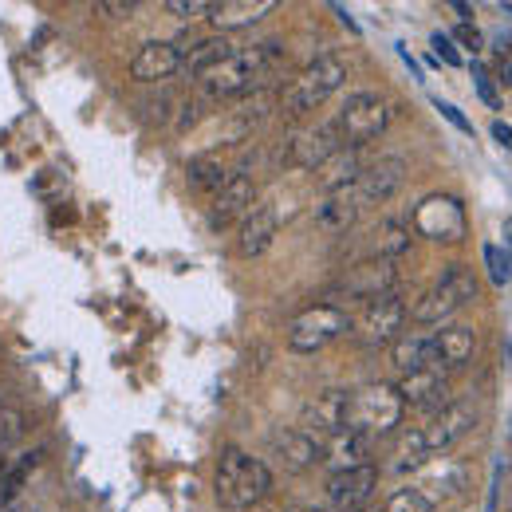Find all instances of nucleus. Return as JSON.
<instances>
[{
  "label": "nucleus",
  "mask_w": 512,
  "mask_h": 512,
  "mask_svg": "<svg viewBox=\"0 0 512 512\" xmlns=\"http://www.w3.org/2000/svg\"><path fill=\"white\" fill-rule=\"evenodd\" d=\"M485 260H489V272H493V284H505L509 280V256H501L497 245L485 249Z\"/></svg>",
  "instance_id": "72a5a7b5"
},
{
  "label": "nucleus",
  "mask_w": 512,
  "mask_h": 512,
  "mask_svg": "<svg viewBox=\"0 0 512 512\" xmlns=\"http://www.w3.org/2000/svg\"><path fill=\"white\" fill-rule=\"evenodd\" d=\"M359 213H363V205L351 197V190L327 193V201H320V209H316V225L323 233H347L359 221Z\"/></svg>",
  "instance_id": "a878e982"
},
{
  "label": "nucleus",
  "mask_w": 512,
  "mask_h": 512,
  "mask_svg": "<svg viewBox=\"0 0 512 512\" xmlns=\"http://www.w3.org/2000/svg\"><path fill=\"white\" fill-rule=\"evenodd\" d=\"M343 79H347V60H343V56H320L316 64H308L288 87H284L280 107H284L292 119H300V115L316 111L327 95H335V91L343 87Z\"/></svg>",
  "instance_id": "20e7f679"
},
{
  "label": "nucleus",
  "mask_w": 512,
  "mask_h": 512,
  "mask_svg": "<svg viewBox=\"0 0 512 512\" xmlns=\"http://www.w3.org/2000/svg\"><path fill=\"white\" fill-rule=\"evenodd\" d=\"M430 457H434V453H430V449H426V442H422V430H410V434L402 438V446H398L394 469H398V473H406V469L414 473V469H422Z\"/></svg>",
  "instance_id": "c756f323"
},
{
  "label": "nucleus",
  "mask_w": 512,
  "mask_h": 512,
  "mask_svg": "<svg viewBox=\"0 0 512 512\" xmlns=\"http://www.w3.org/2000/svg\"><path fill=\"white\" fill-rule=\"evenodd\" d=\"M276 229H280L276 209H272V205H253V209L245 213L241 229H237V253L245 256V260L260 256L272 241H276Z\"/></svg>",
  "instance_id": "6ab92c4d"
},
{
  "label": "nucleus",
  "mask_w": 512,
  "mask_h": 512,
  "mask_svg": "<svg viewBox=\"0 0 512 512\" xmlns=\"http://www.w3.org/2000/svg\"><path fill=\"white\" fill-rule=\"evenodd\" d=\"M434 107H438V111H442V115H446V119H449V123H453L457 130H469V123H465V119L457 115V107H453V103H442V99H438Z\"/></svg>",
  "instance_id": "58836bf2"
},
{
  "label": "nucleus",
  "mask_w": 512,
  "mask_h": 512,
  "mask_svg": "<svg viewBox=\"0 0 512 512\" xmlns=\"http://www.w3.org/2000/svg\"><path fill=\"white\" fill-rule=\"evenodd\" d=\"M410 249V229H402L398 221H386L375 229V237H371V260H398V256Z\"/></svg>",
  "instance_id": "c85d7f7f"
},
{
  "label": "nucleus",
  "mask_w": 512,
  "mask_h": 512,
  "mask_svg": "<svg viewBox=\"0 0 512 512\" xmlns=\"http://www.w3.org/2000/svg\"><path fill=\"white\" fill-rule=\"evenodd\" d=\"M509 83H512V67H509Z\"/></svg>",
  "instance_id": "37998d69"
},
{
  "label": "nucleus",
  "mask_w": 512,
  "mask_h": 512,
  "mask_svg": "<svg viewBox=\"0 0 512 512\" xmlns=\"http://www.w3.org/2000/svg\"><path fill=\"white\" fill-rule=\"evenodd\" d=\"M229 178H233V174H229L225 162L213 158V154H201V158H193L190 166H186V182H190V190L201 193V197H217V193L225 190Z\"/></svg>",
  "instance_id": "bb28decb"
},
{
  "label": "nucleus",
  "mask_w": 512,
  "mask_h": 512,
  "mask_svg": "<svg viewBox=\"0 0 512 512\" xmlns=\"http://www.w3.org/2000/svg\"><path fill=\"white\" fill-rule=\"evenodd\" d=\"M253 197H256V186L249 174H233L229 182H225V190L213 197V209H209V225L213 229H229L237 217L245 221V213L253 209Z\"/></svg>",
  "instance_id": "a211bd4d"
},
{
  "label": "nucleus",
  "mask_w": 512,
  "mask_h": 512,
  "mask_svg": "<svg viewBox=\"0 0 512 512\" xmlns=\"http://www.w3.org/2000/svg\"><path fill=\"white\" fill-rule=\"evenodd\" d=\"M272 489V473L260 457H249L241 449H225L217 461V501L229 512H245L260 505Z\"/></svg>",
  "instance_id": "f03ea898"
},
{
  "label": "nucleus",
  "mask_w": 512,
  "mask_h": 512,
  "mask_svg": "<svg viewBox=\"0 0 512 512\" xmlns=\"http://www.w3.org/2000/svg\"><path fill=\"white\" fill-rule=\"evenodd\" d=\"M473 83H477V95L485 99V107H493V111H497V107H501V99H497V87L489 83V75H485V71H473Z\"/></svg>",
  "instance_id": "f704fd0d"
},
{
  "label": "nucleus",
  "mask_w": 512,
  "mask_h": 512,
  "mask_svg": "<svg viewBox=\"0 0 512 512\" xmlns=\"http://www.w3.org/2000/svg\"><path fill=\"white\" fill-rule=\"evenodd\" d=\"M430 44H434V52H438V56H442L449 67L461 64V56H457V48H453V40H449L446 32H434V40H430Z\"/></svg>",
  "instance_id": "c9c22d12"
},
{
  "label": "nucleus",
  "mask_w": 512,
  "mask_h": 512,
  "mask_svg": "<svg viewBox=\"0 0 512 512\" xmlns=\"http://www.w3.org/2000/svg\"><path fill=\"white\" fill-rule=\"evenodd\" d=\"M509 241H512V221H509Z\"/></svg>",
  "instance_id": "79ce46f5"
},
{
  "label": "nucleus",
  "mask_w": 512,
  "mask_h": 512,
  "mask_svg": "<svg viewBox=\"0 0 512 512\" xmlns=\"http://www.w3.org/2000/svg\"><path fill=\"white\" fill-rule=\"evenodd\" d=\"M406 316H410V312H406V300H398V296L390 292V296H379V300H371V304L363 308V316L351 323V335H355V343H363V347H386L390 339H398Z\"/></svg>",
  "instance_id": "9d476101"
},
{
  "label": "nucleus",
  "mask_w": 512,
  "mask_h": 512,
  "mask_svg": "<svg viewBox=\"0 0 512 512\" xmlns=\"http://www.w3.org/2000/svg\"><path fill=\"white\" fill-rule=\"evenodd\" d=\"M182 71V48L178 44H166V40H150L138 48V56L130 60V75L138 83H162L170 75Z\"/></svg>",
  "instance_id": "f3484780"
},
{
  "label": "nucleus",
  "mask_w": 512,
  "mask_h": 512,
  "mask_svg": "<svg viewBox=\"0 0 512 512\" xmlns=\"http://www.w3.org/2000/svg\"><path fill=\"white\" fill-rule=\"evenodd\" d=\"M347 331H351V320H347L343 308L316 304V308H308V312H300L292 320V327H288V347L296 355H316V351H323L327 343H335Z\"/></svg>",
  "instance_id": "0eeeda50"
},
{
  "label": "nucleus",
  "mask_w": 512,
  "mask_h": 512,
  "mask_svg": "<svg viewBox=\"0 0 512 512\" xmlns=\"http://www.w3.org/2000/svg\"><path fill=\"white\" fill-rule=\"evenodd\" d=\"M402 414H406V402H402L398 386L390 383L359 386L347 398V430H355V434H363L371 442L394 434L398 422H402Z\"/></svg>",
  "instance_id": "7ed1b4c3"
},
{
  "label": "nucleus",
  "mask_w": 512,
  "mask_h": 512,
  "mask_svg": "<svg viewBox=\"0 0 512 512\" xmlns=\"http://www.w3.org/2000/svg\"><path fill=\"white\" fill-rule=\"evenodd\" d=\"M473 426H477V406H473V402H446V406L434 410L430 422L418 426V430H422V442H426L430 453H446V449L453 446V442H461Z\"/></svg>",
  "instance_id": "f8f14e48"
},
{
  "label": "nucleus",
  "mask_w": 512,
  "mask_h": 512,
  "mask_svg": "<svg viewBox=\"0 0 512 512\" xmlns=\"http://www.w3.org/2000/svg\"><path fill=\"white\" fill-rule=\"evenodd\" d=\"M410 225H414V233H422V237H430V241L457 245V241L465 237V209H461L457 197L434 193V197H426V201L414 209Z\"/></svg>",
  "instance_id": "6e6552de"
},
{
  "label": "nucleus",
  "mask_w": 512,
  "mask_h": 512,
  "mask_svg": "<svg viewBox=\"0 0 512 512\" xmlns=\"http://www.w3.org/2000/svg\"><path fill=\"white\" fill-rule=\"evenodd\" d=\"M383 512H434V501H430L418 485H410V489H398V493L386 501Z\"/></svg>",
  "instance_id": "7c9ffc66"
},
{
  "label": "nucleus",
  "mask_w": 512,
  "mask_h": 512,
  "mask_svg": "<svg viewBox=\"0 0 512 512\" xmlns=\"http://www.w3.org/2000/svg\"><path fill=\"white\" fill-rule=\"evenodd\" d=\"M446 390H449V371L442 367H418L410 375H402L398 394L406 406H422V410H442L446 406Z\"/></svg>",
  "instance_id": "dca6fc26"
},
{
  "label": "nucleus",
  "mask_w": 512,
  "mask_h": 512,
  "mask_svg": "<svg viewBox=\"0 0 512 512\" xmlns=\"http://www.w3.org/2000/svg\"><path fill=\"white\" fill-rule=\"evenodd\" d=\"M398 284V260H359L351 264L331 292L347 296V300H379V296H390Z\"/></svg>",
  "instance_id": "1a4fd4ad"
},
{
  "label": "nucleus",
  "mask_w": 512,
  "mask_h": 512,
  "mask_svg": "<svg viewBox=\"0 0 512 512\" xmlns=\"http://www.w3.org/2000/svg\"><path fill=\"white\" fill-rule=\"evenodd\" d=\"M335 150H343V142H339L335 127L327 123V127H320V130H308V134L288 138V146H284L280 154H284V162H288V166H300V170H320V166L331 158V154H335Z\"/></svg>",
  "instance_id": "2eb2a0df"
},
{
  "label": "nucleus",
  "mask_w": 512,
  "mask_h": 512,
  "mask_svg": "<svg viewBox=\"0 0 512 512\" xmlns=\"http://www.w3.org/2000/svg\"><path fill=\"white\" fill-rule=\"evenodd\" d=\"M390 367H394L398 375H410V371H418V367H438L434 355H430V339H422V335L398 339L394 351H390Z\"/></svg>",
  "instance_id": "cd10ccee"
},
{
  "label": "nucleus",
  "mask_w": 512,
  "mask_h": 512,
  "mask_svg": "<svg viewBox=\"0 0 512 512\" xmlns=\"http://www.w3.org/2000/svg\"><path fill=\"white\" fill-rule=\"evenodd\" d=\"M36 465H40V449H36V453H28L20 465H12V469H8V477L0 481V501H12V497L20 493V485H24V477H28Z\"/></svg>",
  "instance_id": "2f4dec72"
},
{
  "label": "nucleus",
  "mask_w": 512,
  "mask_h": 512,
  "mask_svg": "<svg viewBox=\"0 0 512 512\" xmlns=\"http://www.w3.org/2000/svg\"><path fill=\"white\" fill-rule=\"evenodd\" d=\"M320 461L331 465V473H343V469H359V465H375L371 461V438L355 434V430H339L335 438H327Z\"/></svg>",
  "instance_id": "4be33fe9"
},
{
  "label": "nucleus",
  "mask_w": 512,
  "mask_h": 512,
  "mask_svg": "<svg viewBox=\"0 0 512 512\" xmlns=\"http://www.w3.org/2000/svg\"><path fill=\"white\" fill-rule=\"evenodd\" d=\"M288 512H320V509H288Z\"/></svg>",
  "instance_id": "a19ab883"
},
{
  "label": "nucleus",
  "mask_w": 512,
  "mask_h": 512,
  "mask_svg": "<svg viewBox=\"0 0 512 512\" xmlns=\"http://www.w3.org/2000/svg\"><path fill=\"white\" fill-rule=\"evenodd\" d=\"M347 398H351V390H339V386L320 390L316 398H308L304 410H300V430L308 438H316V442L335 438L339 430H347Z\"/></svg>",
  "instance_id": "9b49d317"
},
{
  "label": "nucleus",
  "mask_w": 512,
  "mask_h": 512,
  "mask_svg": "<svg viewBox=\"0 0 512 512\" xmlns=\"http://www.w3.org/2000/svg\"><path fill=\"white\" fill-rule=\"evenodd\" d=\"M473 351H477V335H473L469 327H461V323L442 327L438 335H430V355H434V363H438L442 371L465 367V363L473 359Z\"/></svg>",
  "instance_id": "aec40b11"
},
{
  "label": "nucleus",
  "mask_w": 512,
  "mask_h": 512,
  "mask_svg": "<svg viewBox=\"0 0 512 512\" xmlns=\"http://www.w3.org/2000/svg\"><path fill=\"white\" fill-rule=\"evenodd\" d=\"M359 174H363V162H359V150H351V146L335 150L320 170H316V178H320V186L327 193H339V190H347V186H355Z\"/></svg>",
  "instance_id": "393cba45"
},
{
  "label": "nucleus",
  "mask_w": 512,
  "mask_h": 512,
  "mask_svg": "<svg viewBox=\"0 0 512 512\" xmlns=\"http://www.w3.org/2000/svg\"><path fill=\"white\" fill-rule=\"evenodd\" d=\"M402 178H406V162H402V158H379V162L363 166L359 182L347 186V190H351V197L367 209V205L390 201V197L398 193V186H402Z\"/></svg>",
  "instance_id": "4468645a"
},
{
  "label": "nucleus",
  "mask_w": 512,
  "mask_h": 512,
  "mask_svg": "<svg viewBox=\"0 0 512 512\" xmlns=\"http://www.w3.org/2000/svg\"><path fill=\"white\" fill-rule=\"evenodd\" d=\"M166 8H170L174 16H182V20H197V16H209V12H213L209 0H170Z\"/></svg>",
  "instance_id": "473e14b6"
},
{
  "label": "nucleus",
  "mask_w": 512,
  "mask_h": 512,
  "mask_svg": "<svg viewBox=\"0 0 512 512\" xmlns=\"http://www.w3.org/2000/svg\"><path fill=\"white\" fill-rule=\"evenodd\" d=\"M375 485H379V465L343 469L327 477V501L335 512H363L367 501L375 497Z\"/></svg>",
  "instance_id": "ddd939ff"
},
{
  "label": "nucleus",
  "mask_w": 512,
  "mask_h": 512,
  "mask_svg": "<svg viewBox=\"0 0 512 512\" xmlns=\"http://www.w3.org/2000/svg\"><path fill=\"white\" fill-rule=\"evenodd\" d=\"M457 40H461V44H465L469 52H481V32H477V28L461 24V28H457Z\"/></svg>",
  "instance_id": "e433bc0d"
},
{
  "label": "nucleus",
  "mask_w": 512,
  "mask_h": 512,
  "mask_svg": "<svg viewBox=\"0 0 512 512\" xmlns=\"http://www.w3.org/2000/svg\"><path fill=\"white\" fill-rule=\"evenodd\" d=\"M280 64H284V48L276 40H260L245 52H233L225 64H217L209 75H201L197 87H201L205 99H249Z\"/></svg>",
  "instance_id": "f257e3e1"
},
{
  "label": "nucleus",
  "mask_w": 512,
  "mask_h": 512,
  "mask_svg": "<svg viewBox=\"0 0 512 512\" xmlns=\"http://www.w3.org/2000/svg\"><path fill=\"white\" fill-rule=\"evenodd\" d=\"M493 134H497V142H501V146H512V130L505 127V123H497V127H493Z\"/></svg>",
  "instance_id": "ea45409f"
},
{
  "label": "nucleus",
  "mask_w": 512,
  "mask_h": 512,
  "mask_svg": "<svg viewBox=\"0 0 512 512\" xmlns=\"http://www.w3.org/2000/svg\"><path fill=\"white\" fill-rule=\"evenodd\" d=\"M272 453H276V461H280L288 473H308L312 465H320V457H323L320 442L308 438L304 430H284V434H276Z\"/></svg>",
  "instance_id": "412c9836"
},
{
  "label": "nucleus",
  "mask_w": 512,
  "mask_h": 512,
  "mask_svg": "<svg viewBox=\"0 0 512 512\" xmlns=\"http://www.w3.org/2000/svg\"><path fill=\"white\" fill-rule=\"evenodd\" d=\"M233 52H237V48H233L225 36H205V40H193L190 48H182V71H186L190 79H201V75H209L217 64H225Z\"/></svg>",
  "instance_id": "5701e85b"
},
{
  "label": "nucleus",
  "mask_w": 512,
  "mask_h": 512,
  "mask_svg": "<svg viewBox=\"0 0 512 512\" xmlns=\"http://www.w3.org/2000/svg\"><path fill=\"white\" fill-rule=\"evenodd\" d=\"M272 8H276V0H221V4H213L209 20H213V24L221 28V36H225L229 28H249L256 20H264Z\"/></svg>",
  "instance_id": "b1692460"
},
{
  "label": "nucleus",
  "mask_w": 512,
  "mask_h": 512,
  "mask_svg": "<svg viewBox=\"0 0 512 512\" xmlns=\"http://www.w3.org/2000/svg\"><path fill=\"white\" fill-rule=\"evenodd\" d=\"M390 119H394V107H390L386 99H379V95L363 91V95H355V99L339 111V119H335L331 127H335L343 146L359 150V146H367L371 138H379V134L390 127Z\"/></svg>",
  "instance_id": "423d86ee"
},
{
  "label": "nucleus",
  "mask_w": 512,
  "mask_h": 512,
  "mask_svg": "<svg viewBox=\"0 0 512 512\" xmlns=\"http://www.w3.org/2000/svg\"><path fill=\"white\" fill-rule=\"evenodd\" d=\"M473 296H477V280H473V272L461 268V264H453V268H446V276H442V280L414 304L410 320L422 323V327L442 323V320H449L457 308H465Z\"/></svg>",
  "instance_id": "39448f33"
},
{
  "label": "nucleus",
  "mask_w": 512,
  "mask_h": 512,
  "mask_svg": "<svg viewBox=\"0 0 512 512\" xmlns=\"http://www.w3.org/2000/svg\"><path fill=\"white\" fill-rule=\"evenodd\" d=\"M99 12H107V16H130L134 12V0H127V4H119V0H103V4H95Z\"/></svg>",
  "instance_id": "4c0bfd02"
}]
</instances>
